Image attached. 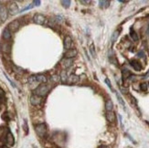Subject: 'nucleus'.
<instances>
[{
    "mask_svg": "<svg viewBox=\"0 0 149 148\" xmlns=\"http://www.w3.org/2000/svg\"><path fill=\"white\" fill-rule=\"evenodd\" d=\"M105 83H106L107 86H108V87L110 88V90L114 92V89H113V87H112V83H111V81H110L109 79H105Z\"/></svg>",
    "mask_w": 149,
    "mask_h": 148,
    "instance_id": "nucleus-27",
    "label": "nucleus"
},
{
    "mask_svg": "<svg viewBox=\"0 0 149 148\" xmlns=\"http://www.w3.org/2000/svg\"><path fill=\"white\" fill-rule=\"evenodd\" d=\"M106 119H107V121L110 122V123H114L116 120L115 113H114L113 111H112V112H106Z\"/></svg>",
    "mask_w": 149,
    "mask_h": 148,
    "instance_id": "nucleus-12",
    "label": "nucleus"
},
{
    "mask_svg": "<svg viewBox=\"0 0 149 148\" xmlns=\"http://www.w3.org/2000/svg\"><path fill=\"white\" fill-rule=\"evenodd\" d=\"M6 141H7V145L8 146H12V145H14V144H15V139H14V136L10 132H7V137H6Z\"/></svg>",
    "mask_w": 149,
    "mask_h": 148,
    "instance_id": "nucleus-11",
    "label": "nucleus"
},
{
    "mask_svg": "<svg viewBox=\"0 0 149 148\" xmlns=\"http://www.w3.org/2000/svg\"><path fill=\"white\" fill-rule=\"evenodd\" d=\"M145 76H149V70H148V72H147V73L145 74Z\"/></svg>",
    "mask_w": 149,
    "mask_h": 148,
    "instance_id": "nucleus-37",
    "label": "nucleus"
},
{
    "mask_svg": "<svg viewBox=\"0 0 149 148\" xmlns=\"http://www.w3.org/2000/svg\"><path fill=\"white\" fill-rule=\"evenodd\" d=\"M60 78H61V81L63 82H67V80H68V77H67V73L66 71H62L60 74Z\"/></svg>",
    "mask_w": 149,
    "mask_h": 148,
    "instance_id": "nucleus-23",
    "label": "nucleus"
},
{
    "mask_svg": "<svg viewBox=\"0 0 149 148\" xmlns=\"http://www.w3.org/2000/svg\"><path fill=\"white\" fill-rule=\"evenodd\" d=\"M14 69H15V71L16 72H19V73H22L23 72V69H21V68H18V67H16V66H14Z\"/></svg>",
    "mask_w": 149,
    "mask_h": 148,
    "instance_id": "nucleus-30",
    "label": "nucleus"
},
{
    "mask_svg": "<svg viewBox=\"0 0 149 148\" xmlns=\"http://www.w3.org/2000/svg\"><path fill=\"white\" fill-rule=\"evenodd\" d=\"M48 79L46 78V76L42 75V74H37V75H32L29 78V82L30 84H33L35 82L38 83H45L47 82Z\"/></svg>",
    "mask_w": 149,
    "mask_h": 148,
    "instance_id": "nucleus-1",
    "label": "nucleus"
},
{
    "mask_svg": "<svg viewBox=\"0 0 149 148\" xmlns=\"http://www.w3.org/2000/svg\"><path fill=\"white\" fill-rule=\"evenodd\" d=\"M99 148H110L109 146H107V145H101Z\"/></svg>",
    "mask_w": 149,
    "mask_h": 148,
    "instance_id": "nucleus-35",
    "label": "nucleus"
},
{
    "mask_svg": "<svg viewBox=\"0 0 149 148\" xmlns=\"http://www.w3.org/2000/svg\"><path fill=\"white\" fill-rule=\"evenodd\" d=\"M61 64H62V66L65 69H68V68H70L72 65V60L71 58H64Z\"/></svg>",
    "mask_w": 149,
    "mask_h": 148,
    "instance_id": "nucleus-16",
    "label": "nucleus"
},
{
    "mask_svg": "<svg viewBox=\"0 0 149 148\" xmlns=\"http://www.w3.org/2000/svg\"><path fill=\"white\" fill-rule=\"evenodd\" d=\"M33 21L38 25H43L46 21V18L42 14H35L33 17Z\"/></svg>",
    "mask_w": 149,
    "mask_h": 148,
    "instance_id": "nucleus-4",
    "label": "nucleus"
},
{
    "mask_svg": "<svg viewBox=\"0 0 149 148\" xmlns=\"http://www.w3.org/2000/svg\"><path fill=\"white\" fill-rule=\"evenodd\" d=\"M33 7H34V5H33V4H30L29 6H28L27 7H25L24 9H22V10H21V12H24V11H26V10H29V9L32 8Z\"/></svg>",
    "mask_w": 149,
    "mask_h": 148,
    "instance_id": "nucleus-29",
    "label": "nucleus"
},
{
    "mask_svg": "<svg viewBox=\"0 0 149 148\" xmlns=\"http://www.w3.org/2000/svg\"><path fill=\"white\" fill-rule=\"evenodd\" d=\"M138 57H139V58H145V53H144V51H142V50H141V51H139L138 52Z\"/></svg>",
    "mask_w": 149,
    "mask_h": 148,
    "instance_id": "nucleus-32",
    "label": "nucleus"
},
{
    "mask_svg": "<svg viewBox=\"0 0 149 148\" xmlns=\"http://www.w3.org/2000/svg\"><path fill=\"white\" fill-rule=\"evenodd\" d=\"M49 92V87L47 84H41L38 87H37L34 91V93L39 97H43L47 95V93Z\"/></svg>",
    "mask_w": 149,
    "mask_h": 148,
    "instance_id": "nucleus-2",
    "label": "nucleus"
},
{
    "mask_svg": "<svg viewBox=\"0 0 149 148\" xmlns=\"http://www.w3.org/2000/svg\"><path fill=\"white\" fill-rule=\"evenodd\" d=\"M7 17H8V10L5 7H1V9H0V20L4 22L7 20Z\"/></svg>",
    "mask_w": 149,
    "mask_h": 148,
    "instance_id": "nucleus-8",
    "label": "nucleus"
},
{
    "mask_svg": "<svg viewBox=\"0 0 149 148\" xmlns=\"http://www.w3.org/2000/svg\"><path fill=\"white\" fill-rule=\"evenodd\" d=\"M116 97H117V99H118V101H119V102H120L121 104H122V105L124 106V107H125V101H124V100H123V98H122V97H121V95L119 94L118 92H117V93H116Z\"/></svg>",
    "mask_w": 149,
    "mask_h": 148,
    "instance_id": "nucleus-26",
    "label": "nucleus"
},
{
    "mask_svg": "<svg viewBox=\"0 0 149 148\" xmlns=\"http://www.w3.org/2000/svg\"><path fill=\"white\" fill-rule=\"evenodd\" d=\"M1 49L4 53H10L11 50V45L8 42H5L3 44H1Z\"/></svg>",
    "mask_w": 149,
    "mask_h": 148,
    "instance_id": "nucleus-14",
    "label": "nucleus"
},
{
    "mask_svg": "<svg viewBox=\"0 0 149 148\" xmlns=\"http://www.w3.org/2000/svg\"><path fill=\"white\" fill-rule=\"evenodd\" d=\"M5 94V92H4V91L2 90V89H1V88H0V96H3V95Z\"/></svg>",
    "mask_w": 149,
    "mask_h": 148,
    "instance_id": "nucleus-34",
    "label": "nucleus"
},
{
    "mask_svg": "<svg viewBox=\"0 0 149 148\" xmlns=\"http://www.w3.org/2000/svg\"><path fill=\"white\" fill-rule=\"evenodd\" d=\"M130 36H131V38H133V41H137L138 40L137 33H136V32L134 31L133 28H131V30H130Z\"/></svg>",
    "mask_w": 149,
    "mask_h": 148,
    "instance_id": "nucleus-21",
    "label": "nucleus"
},
{
    "mask_svg": "<svg viewBox=\"0 0 149 148\" xmlns=\"http://www.w3.org/2000/svg\"><path fill=\"white\" fill-rule=\"evenodd\" d=\"M71 46H72V38L70 36H66L64 38V48L67 50H69L71 49Z\"/></svg>",
    "mask_w": 149,
    "mask_h": 148,
    "instance_id": "nucleus-10",
    "label": "nucleus"
},
{
    "mask_svg": "<svg viewBox=\"0 0 149 148\" xmlns=\"http://www.w3.org/2000/svg\"><path fill=\"white\" fill-rule=\"evenodd\" d=\"M0 9H1V4H0Z\"/></svg>",
    "mask_w": 149,
    "mask_h": 148,
    "instance_id": "nucleus-38",
    "label": "nucleus"
},
{
    "mask_svg": "<svg viewBox=\"0 0 149 148\" xmlns=\"http://www.w3.org/2000/svg\"><path fill=\"white\" fill-rule=\"evenodd\" d=\"M61 4H62V6L65 8H69L71 4V1H70V0H63V1H61Z\"/></svg>",
    "mask_w": 149,
    "mask_h": 148,
    "instance_id": "nucleus-22",
    "label": "nucleus"
},
{
    "mask_svg": "<svg viewBox=\"0 0 149 148\" xmlns=\"http://www.w3.org/2000/svg\"><path fill=\"white\" fill-rule=\"evenodd\" d=\"M130 64H131V66L133 68V70H136V71H140L141 70H142V66H141V64L139 62H138L137 61H131V62H130Z\"/></svg>",
    "mask_w": 149,
    "mask_h": 148,
    "instance_id": "nucleus-15",
    "label": "nucleus"
},
{
    "mask_svg": "<svg viewBox=\"0 0 149 148\" xmlns=\"http://www.w3.org/2000/svg\"><path fill=\"white\" fill-rule=\"evenodd\" d=\"M8 12L10 15H12V16H15V15H17V14L19 12V9H18V5H17L15 2H11L10 4H9Z\"/></svg>",
    "mask_w": 149,
    "mask_h": 148,
    "instance_id": "nucleus-6",
    "label": "nucleus"
},
{
    "mask_svg": "<svg viewBox=\"0 0 149 148\" xmlns=\"http://www.w3.org/2000/svg\"><path fill=\"white\" fill-rule=\"evenodd\" d=\"M105 109H106V112H112L113 109H114V103L111 100H107L106 102H105Z\"/></svg>",
    "mask_w": 149,
    "mask_h": 148,
    "instance_id": "nucleus-17",
    "label": "nucleus"
},
{
    "mask_svg": "<svg viewBox=\"0 0 149 148\" xmlns=\"http://www.w3.org/2000/svg\"><path fill=\"white\" fill-rule=\"evenodd\" d=\"M77 54H78V52H77V50L75 49H71L65 52L64 56L65 58H72L77 56Z\"/></svg>",
    "mask_w": 149,
    "mask_h": 148,
    "instance_id": "nucleus-9",
    "label": "nucleus"
},
{
    "mask_svg": "<svg viewBox=\"0 0 149 148\" xmlns=\"http://www.w3.org/2000/svg\"><path fill=\"white\" fill-rule=\"evenodd\" d=\"M35 131L39 137H45L47 135L48 129L45 123H38L35 125Z\"/></svg>",
    "mask_w": 149,
    "mask_h": 148,
    "instance_id": "nucleus-3",
    "label": "nucleus"
},
{
    "mask_svg": "<svg viewBox=\"0 0 149 148\" xmlns=\"http://www.w3.org/2000/svg\"><path fill=\"white\" fill-rule=\"evenodd\" d=\"M32 4L34 5V6H36V7H38V6H40V4H41V2H40L39 0H34L33 3Z\"/></svg>",
    "mask_w": 149,
    "mask_h": 148,
    "instance_id": "nucleus-31",
    "label": "nucleus"
},
{
    "mask_svg": "<svg viewBox=\"0 0 149 148\" xmlns=\"http://www.w3.org/2000/svg\"><path fill=\"white\" fill-rule=\"evenodd\" d=\"M140 88H141V90H142L143 92H146V90H147L146 83H142V84H141V86H140Z\"/></svg>",
    "mask_w": 149,
    "mask_h": 148,
    "instance_id": "nucleus-28",
    "label": "nucleus"
},
{
    "mask_svg": "<svg viewBox=\"0 0 149 148\" xmlns=\"http://www.w3.org/2000/svg\"><path fill=\"white\" fill-rule=\"evenodd\" d=\"M20 27V23L18 20H17V19H15V20L11 21V22L9 23L8 26H7V28L10 30V32H16L17 30H18V28H19Z\"/></svg>",
    "mask_w": 149,
    "mask_h": 148,
    "instance_id": "nucleus-5",
    "label": "nucleus"
},
{
    "mask_svg": "<svg viewBox=\"0 0 149 148\" xmlns=\"http://www.w3.org/2000/svg\"><path fill=\"white\" fill-rule=\"evenodd\" d=\"M30 103L33 106H38L41 103V97L38 96V95L33 94L30 97Z\"/></svg>",
    "mask_w": 149,
    "mask_h": 148,
    "instance_id": "nucleus-7",
    "label": "nucleus"
},
{
    "mask_svg": "<svg viewBox=\"0 0 149 148\" xmlns=\"http://www.w3.org/2000/svg\"><path fill=\"white\" fill-rule=\"evenodd\" d=\"M78 81H79V77L74 75V74H72V75H71L70 77H68V82L69 83H76Z\"/></svg>",
    "mask_w": 149,
    "mask_h": 148,
    "instance_id": "nucleus-18",
    "label": "nucleus"
},
{
    "mask_svg": "<svg viewBox=\"0 0 149 148\" xmlns=\"http://www.w3.org/2000/svg\"><path fill=\"white\" fill-rule=\"evenodd\" d=\"M122 74H123V77H124V79H127L128 77L130 76V75H131L130 71H129V70H123Z\"/></svg>",
    "mask_w": 149,
    "mask_h": 148,
    "instance_id": "nucleus-24",
    "label": "nucleus"
},
{
    "mask_svg": "<svg viewBox=\"0 0 149 148\" xmlns=\"http://www.w3.org/2000/svg\"><path fill=\"white\" fill-rule=\"evenodd\" d=\"M119 2H121V3H126L127 1H123V0H120V1H119Z\"/></svg>",
    "mask_w": 149,
    "mask_h": 148,
    "instance_id": "nucleus-36",
    "label": "nucleus"
},
{
    "mask_svg": "<svg viewBox=\"0 0 149 148\" xmlns=\"http://www.w3.org/2000/svg\"><path fill=\"white\" fill-rule=\"evenodd\" d=\"M80 3H82V4H83V5H87V4H90V3H91V1H88V0H80Z\"/></svg>",
    "mask_w": 149,
    "mask_h": 148,
    "instance_id": "nucleus-33",
    "label": "nucleus"
},
{
    "mask_svg": "<svg viewBox=\"0 0 149 148\" xmlns=\"http://www.w3.org/2000/svg\"><path fill=\"white\" fill-rule=\"evenodd\" d=\"M119 33H120V31H119V30H115V31L113 33V35H112V37H111L112 43H114L116 40H117L118 37H119Z\"/></svg>",
    "mask_w": 149,
    "mask_h": 148,
    "instance_id": "nucleus-20",
    "label": "nucleus"
},
{
    "mask_svg": "<svg viewBox=\"0 0 149 148\" xmlns=\"http://www.w3.org/2000/svg\"><path fill=\"white\" fill-rule=\"evenodd\" d=\"M99 6L102 8H106L110 6V1H106V0H101L99 1Z\"/></svg>",
    "mask_w": 149,
    "mask_h": 148,
    "instance_id": "nucleus-19",
    "label": "nucleus"
},
{
    "mask_svg": "<svg viewBox=\"0 0 149 148\" xmlns=\"http://www.w3.org/2000/svg\"><path fill=\"white\" fill-rule=\"evenodd\" d=\"M11 32H10V30H9L7 27H6V28L3 30V33H2V37L3 38H4L5 40H10L11 39Z\"/></svg>",
    "mask_w": 149,
    "mask_h": 148,
    "instance_id": "nucleus-13",
    "label": "nucleus"
},
{
    "mask_svg": "<svg viewBox=\"0 0 149 148\" xmlns=\"http://www.w3.org/2000/svg\"><path fill=\"white\" fill-rule=\"evenodd\" d=\"M90 52H91V56L93 57V58H95V57H96V52H95V49H94V45H93V44H91V45L90 46Z\"/></svg>",
    "mask_w": 149,
    "mask_h": 148,
    "instance_id": "nucleus-25",
    "label": "nucleus"
}]
</instances>
